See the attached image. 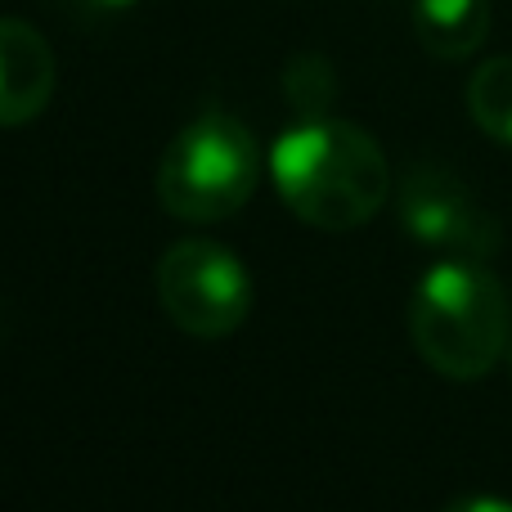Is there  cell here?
<instances>
[{
    "label": "cell",
    "mask_w": 512,
    "mask_h": 512,
    "mask_svg": "<svg viewBox=\"0 0 512 512\" xmlns=\"http://www.w3.org/2000/svg\"><path fill=\"white\" fill-rule=\"evenodd\" d=\"M86 5H95V9H131V5H140V0H86Z\"/></svg>",
    "instance_id": "obj_11"
},
{
    "label": "cell",
    "mask_w": 512,
    "mask_h": 512,
    "mask_svg": "<svg viewBox=\"0 0 512 512\" xmlns=\"http://www.w3.org/2000/svg\"><path fill=\"white\" fill-rule=\"evenodd\" d=\"M414 36L432 59H468L490 36V0H414Z\"/></svg>",
    "instance_id": "obj_7"
},
{
    "label": "cell",
    "mask_w": 512,
    "mask_h": 512,
    "mask_svg": "<svg viewBox=\"0 0 512 512\" xmlns=\"http://www.w3.org/2000/svg\"><path fill=\"white\" fill-rule=\"evenodd\" d=\"M261 185V149L225 108H207L167 144L158 162V203L185 225L239 216Z\"/></svg>",
    "instance_id": "obj_3"
},
{
    "label": "cell",
    "mask_w": 512,
    "mask_h": 512,
    "mask_svg": "<svg viewBox=\"0 0 512 512\" xmlns=\"http://www.w3.org/2000/svg\"><path fill=\"white\" fill-rule=\"evenodd\" d=\"M270 180L297 221L324 234L369 225L391 198V167L364 126L342 117H297L265 153Z\"/></svg>",
    "instance_id": "obj_1"
},
{
    "label": "cell",
    "mask_w": 512,
    "mask_h": 512,
    "mask_svg": "<svg viewBox=\"0 0 512 512\" xmlns=\"http://www.w3.org/2000/svg\"><path fill=\"white\" fill-rule=\"evenodd\" d=\"M400 225L414 243L441 252V256H463V261H490L499 252V221L477 189L459 180L445 167H414L400 185Z\"/></svg>",
    "instance_id": "obj_5"
},
{
    "label": "cell",
    "mask_w": 512,
    "mask_h": 512,
    "mask_svg": "<svg viewBox=\"0 0 512 512\" xmlns=\"http://www.w3.org/2000/svg\"><path fill=\"white\" fill-rule=\"evenodd\" d=\"M158 306L185 337L221 342L252 315V274L212 239H180L158 256Z\"/></svg>",
    "instance_id": "obj_4"
},
{
    "label": "cell",
    "mask_w": 512,
    "mask_h": 512,
    "mask_svg": "<svg viewBox=\"0 0 512 512\" xmlns=\"http://www.w3.org/2000/svg\"><path fill=\"white\" fill-rule=\"evenodd\" d=\"M508 292L486 261L441 256L409 297L414 351L450 382H477L504 360L512 342Z\"/></svg>",
    "instance_id": "obj_2"
},
{
    "label": "cell",
    "mask_w": 512,
    "mask_h": 512,
    "mask_svg": "<svg viewBox=\"0 0 512 512\" xmlns=\"http://www.w3.org/2000/svg\"><path fill=\"white\" fill-rule=\"evenodd\" d=\"M283 90H288L292 108H297L301 117H319V113H328V104H333L337 77H333L324 54H297V59L283 68Z\"/></svg>",
    "instance_id": "obj_9"
},
{
    "label": "cell",
    "mask_w": 512,
    "mask_h": 512,
    "mask_svg": "<svg viewBox=\"0 0 512 512\" xmlns=\"http://www.w3.org/2000/svg\"><path fill=\"white\" fill-rule=\"evenodd\" d=\"M59 63L32 23L0 18V131L27 126L50 108Z\"/></svg>",
    "instance_id": "obj_6"
},
{
    "label": "cell",
    "mask_w": 512,
    "mask_h": 512,
    "mask_svg": "<svg viewBox=\"0 0 512 512\" xmlns=\"http://www.w3.org/2000/svg\"><path fill=\"white\" fill-rule=\"evenodd\" d=\"M441 512H512V499H499V495H463L454 504H445Z\"/></svg>",
    "instance_id": "obj_10"
},
{
    "label": "cell",
    "mask_w": 512,
    "mask_h": 512,
    "mask_svg": "<svg viewBox=\"0 0 512 512\" xmlns=\"http://www.w3.org/2000/svg\"><path fill=\"white\" fill-rule=\"evenodd\" d=\"M468 113L481 135L512 149V54L486 59L468 81Z\"/></svg>",
    "instance_id": "obj_8"
}]
</instances>
